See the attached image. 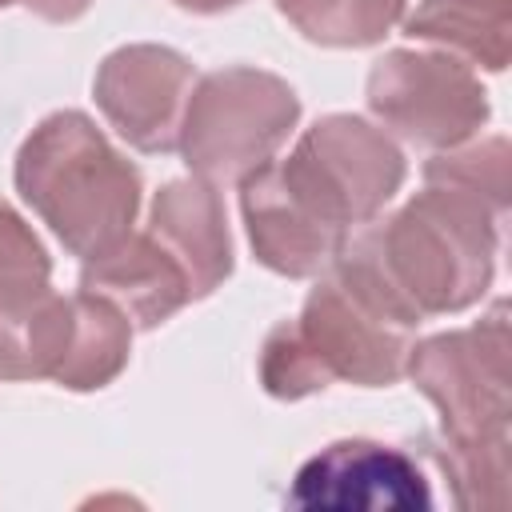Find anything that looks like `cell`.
Returning a JSON list of instances; mask_svg holds the SVG:
<instances>
[{
	"mask_svg": "<svg viewBox=\"0 0 512 512\" xmlns=\"http://www.w3.org/2000/svg\"><path fill=\"white\" fill-rule=\"evenodd\" d=\"M172 4H180L188 12H224V8H236L244 0H172Z\"/></svg>",
	"mask_w": 512,
	"mask_h": 512,
	"instance_id": "cell-21",
	"label": "cell"
},
{
	"mask_svg": "<svg viewBox=\"0 0 512 512\" xmlns=\"http://www.w3.org/2000/svg\"><path fill=\"white\" fill-rule=\"evenodd\" d=\"M196 72L164 44H124L96 68L92 92L104 120L140 152H172Z\"/></svg>",
	"mask_w": 512,
	"mask_h": 512,
	"instance_id": "cell-8",
	"label": "cell"
},
{
	"mask_svg": "<svg viewBox=\"0 0 512 512\" xmlns=\"http://www.w3.org/2000/svg\"><path fill=\"white\" fill-rule=\"evenodd\" d=\"M300 120V100L276 72L216 68L188 92L180 120V156L208 184H240L268 164Z\"/></svg>",
	"mask_w": 512,
	"mask_h": 512,
	"instance_id": "cell-4",
	"label": "cell"
},
{
	"mask_svg": "<svg viewBox=\"0 0 512 512\" xmlns=\"http://www.w3.org/2000/svg\"><path fill=\"white\" fill-rule=\"evenodd\" d=\"M424 180L468 188L504 212L508 208V140L488 136V140H476L468 148L456 144V148H448L424 164Z\"/></svg>",
	"mask_w": 512,
	"mask_h": 512,
	"instance_id": "cell-18",
	"label": "cell"
},
{
	"mask_svg": "<svg viewBox=\"0 0 512 512\" xmlns=\"http://www.w3.org/2000/svg\"><path fill=\"white\" fill-rule=\"evenodd\" d=\"M500 220L504 212L484 196L428 180L400 212L360 224L336 260L420 324L484 296L496 268Z\"/></svg>",
	"mask_w": 512,
	"mask_h": 512,
	"instance_id": "cell-1",
	"label": "cell"
},
{
	"mask_svg": "<svg viewBox=\"0 0 512 512\" xmlns=\"http://www.w3.org/2000/svg\"><path fill=\"white\" fill-rule=\"evenodd\" d=\"M12 4H24V8H28V12H36L40 20H52V24H68V20L84 16L92 0H12Z\"/></svg>",
	"mask_w": 512,
	"mask_h": 512,
	"instance_id": "cell-20",
	"label": "cell"
},
{
	"mask_svg": "<svg viewBox=\"0 0 512 512\" xmlns=\"http://www.w3.org/2000/svg\"><path fill=\"white\" fill-rule=\"evenodd\" d=\"M296 508H428L420 464L392 444L336 440L308 456L288 492Z\"/></svg>",
	"mask_w": 512,
	"mask_h": 512,
	"instance_id": "cell-9",
	"label": "cell"
},
{
	"mask_svg": "<svg viewBox=\"0 0 512 512\" xmlns=\"http://www.w3.org/2000/svg\"><path fill=\"white\" fill-rule=\"evenodd\" d=\"M72 340V296L52 284L0 288V376L52 380Z\"/></svg>",
	"mask_w": 512,
	"mask_h": 512,
	"instance_id": "cell-13",
	"label": "cell"
},
{
	"mask_svg": "<svg viewBox=\"0 0 512 512\" xmlns=\"http://www.w3.org/2000/svg\"><path fill=\"white\" fill-rule=\"evenodd\" d=\"M240 212H244V228L256 260L292 280L328 272L348 244V232L324 224L288 188L276 160L252 168L240 180Z\"/></svg>",
	"mask_w": 512,
	"mask_h": 512,
	"instance_id": "cell-10",
	"label": "cell"
},
{
	"mask_svg": "<svg viewBox=\"0 0 512 512\" xmlns=\"http://www.w3.org/2000/svg\"><path fill=\"white\" fill-rule=\"evenodd\" d=\"M424 448L448 476L452 500L460 508L504 512L512 504V440L508 436L480 440V444H456L444 436H428Z\"/></svg>",
	"mask_w": 512,
	"mask_h": 512,
	"instance_id": "cell-16",
	"label": "cell"
},
{
	"mask_svg": "<svg viewBox=\"0 0 512 512\" xmlns=\"http://www.w3.org/2000/svg\"><path fill=\"white\" fill-rule=\"evenodd\" d=\"M16 188L52 236L80 260L132 232L140 172L76 108L44 116L16 152Z\"/></svg>",
	"mask_w": 512,
	"mask_h": 512,
	"instance_id": "cell-3",
	"label": "cell"
},
{
	"mask_svg": "<svg viewBox=\"0 0 512 512\" xmlns=\"http://www.w3.org/2000/svg\"><path fill=\"white\" fill-rule=\"evenodd\" d=\"M408 0H276L280 16L328 48H364L384 40V32L404 16Z\"/></svg>",
	"mask_w": 512,
	"mask_h": 512,
	"instance_id": "cell-17",
	"label": "cell"
},
{
	"mask_svg": "<svg viewBox=\"0 0 512 512\" xmlns=\"http://www.w3.org/2000/svg\"><path fill=\"white\" fill-rule=\"evenodd\" d=\"M372 116L416 148H456L488 120V92L480 76L448 52L392 48L368 72Z\"/></svg>",
	"mask_w": 512,
	"mask_h": 512,
	"instance_id": "cell-7",
	"label": "cell"
},
{
	"mask_svg": "<svg viewBox=\"0 0 512 512\" xmlns=\"http://www.w3.org/2000/svg\"><path fill=\"white\" fill-rule=\"evenodd\" d=\"M276 168L324 224L348 236L376 220L404 184V156L388 132L348 112L316 120Z\"/></svg>",
	"mask_w": 512,
	"mask_h": 512,
	"instance_id": "cell-6",
	"label": "cell"
},
{
	"mask_svg": "<svg viewBox=\"0 0 512 512\" xmlns=\"http://www.w3.org/2000/svg\"><path fill=\"white\" fill-rule=\"evenodd\" d=\"M8 4H12V0H0V8H8Z\"/></svg>",
	"mask_w": 512,
	"mask_h": 512,
	"instance_id": "cell-22",
	"label": "cell"
},
{
	"mask_svg": "<svg viewBox=\"0 0 512 512\" xmlns=\"http://www.w3.org/2000/svg\"><path fill=\"white\" fill-rule=\"evenodd\" d=\"M416 324L348 264L320 272L296 320H280L260 348V384L276 400L312 396L336 380L384 388L404 376Z\"/></svg>",
	"mask_w": 512,
	"mask_h": 512,
	"instance_id": "cell-2",
	"label": "cell"
},
{
	"mask_svg": "<svg viewBox=\"0 0 512 512\" xmlns=\"http://www.w3.org/2000/svg\"><path fill=\"white\" fill-rule=\"evenodd\" d=\"M404 372L436 404L444 440L480 444L504 440L512 420V332L508 308L496 304L484 320L428 340H412Z\"/></svg>",
	"mask_w": 512,
	"mask_h": 512,
	"instance_id": "cell-5",
	"label": "cell"
},
{
	"mask_svg": "<svg viewBox=\"0 0 512 512\" xmlns=\"http://www.w3.org/2000/svg\"><path fill=\"white\" fill-rule=\"evenodd\" d=\"M80 288L112 300L132 320V328H156L192 300L184 268L156 244L148 228L124 232L112 248L88 256Z\"/></svg>",
	"mask_w": 512,
	"mask_h": 512,
	"instance_id": "cell-12",
	"label": "cell"
},
{
	"mask_svg": "<svg viewBox=\"0 0 512 512\" xmlns=\"http://www.w3.org/2000/svg\"><path fill=\"white\" fill-rule=\"evenodd\" d=\"M148 232L184 268L192 300L216 292L232 272V236L216 184L188 176L168 180L148 208Z\"/></svg>",
	"mask_w": 512,
	"mask_h": 512,
	"instance_id": "cell-11",
	"label": "cell"
},
{
	"mask_svg": "<svg viewBox=\"0 0 512 512\" xmlns=\"http://www.w3.org/2000/svg\"><path fill=\"white\" fill-rule=\"evenodd\" d=\"M52 276V260L36 232L24 224V216L0 200V288H20V284H44Z\"/></svg>",
	"mask_w": 512,
	"mask_h": 512,
	"instance_id": "cell-19",
	"label": "cell"
},
{
	"mask_svg": "<svg viewBox=\"0 0 512 512\" xmlns=\"http://www.w3.org/2000/svg\"><path fill=\"white\" fill-rule=\"evenodd\" d=\"M128 352H132V320L112 300L80 288L72 296V340L52 380L72 392L104 388L124 372Z\"/></svg>",
	"mask_w": 512,
	"mask_h": 512,
	"instance_id": "cell-15",
	"label": "cell"
},
{
	"mask_svg": "<svg viewBox=\"0 0 512 512\" xmlns=\"http://www.w3.org/2000/svg\"><path fill=\"white\" fill-rule=\"evenodd\" d=\"M404 32L456 60L504 72L512 56V0H420Z\"/></svg>",
	"mask_w": 512,
	"mask_h": 512,
	"instance_id": "cell-14",
	"label": "cell"
}]
</instances>
